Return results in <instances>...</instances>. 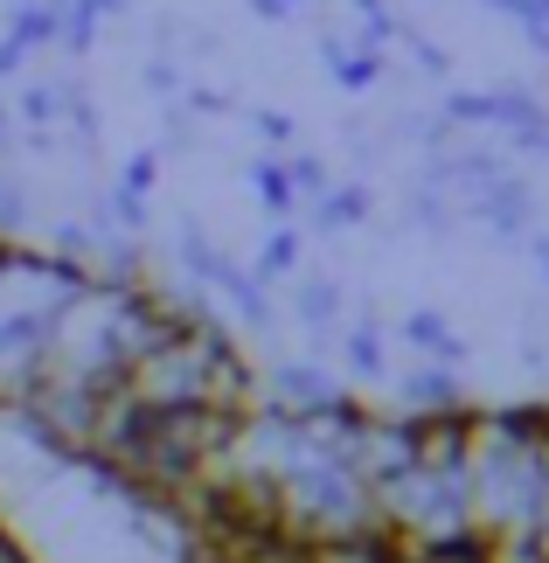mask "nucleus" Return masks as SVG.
<instances>
[{"label":"nucleus","instance_id":"f257e3e1","mask_svg":"<svg viewBox=\"0 0 549 563\" xmlns=\"http://www.w3.org/2000/svg\"><path fill=\"white\" fill-rule=\"evenodd\" d=\"M355 389L341 383V369L327 355H278L272 369H257V404L285 410V418H327L341 410Z\"/></svg>","mask_w":549,"mask_h":563},{"label":"nucleus","instance_id":"423d86ee","mask_svg":"<svg viewBox=\"0 0 549 563\" xmlns=\"http://www.w3.org/2000/svg\"><path fill=\"white\" fill-rule=\"evenodd\" d=\"M320 56H327V70H334L341 91H369V84H383V70H389L383 49H362L355 35H327Z\"/></svg>","mask_w":549,"mask_h":563},{"label":"nucleus","instance_id":"dca6fc26","mask_svg":"<svg viewBox=\"0 0 549 563\" xmlns=\"http://www.w3.org/2000/svg\"><path fill=\"white\" fill-rule=\"evenodd\" d=\"M14 8H35V0H14Z\"/></svg>","mask_w":549,"mask_h":563},{"label":"nucleus","instance_id":"0eeeda50","mask_svg":"<svg viewBox=\"0 0 549 563\" xmlns=\"http://www.w3.org/2000/svg\"><path fill=\"white\" fill-rule=\"evenodd\" d=\"M369 216H376V195H369V181H334L314 202V223L327 230V236H341V230H362Z\"/></svg>","mask_w":549,"mask_h":563},{"label":"nucleus","instance_id":"6e6552de","mask_svg":"<svg viewBox=\"0 0 549 563\" xmlns=\"http://www.w3.org/2000/svg\"><path fill=\"white\" fill-rule=\"evenodd\" d=\"M251 195L272 209V223H293V209H299V195H293V175H285V154H265V161H251Z\"/></svg>","mask_w":549,"mask_h":563},{"label":"nucleus","instance_id":"2eb2a0df","mask_svg":"<svg viewBox=\"0 0 549 563\" xmlns=\"http://www.w3.org/2000/svg\"><path fill=\"white\" fill-rule=\"evenodd\" d=\"M536 265H542V278H549V236H536Z\"/></svg>","mask_w":549,"mask_h":563},{"label":"nucleus","instance_id":"f03ea898","mask_svg":"<svg viewBox=\"0 0 549 563\" xmlns=\"http://www.w3.org/2000/svg\"><path fill=\"white\" fill-rule=\"evenodd\" d=\"M397 410L404 418H452V410H466V383H459V369L417 362L397 376Z\"/></svg>","mask_w":549,"mask_h":563},{"label":"nucleus","instance_id":"9b49d317","mask_svg":"<svg viewBox=\"0 0 549 563\" xmlns=\"http://www.w3.org/2000/svg\"><path fill=\"white\" fill-rule=\"evenodd\" d=\"M0 563H42V556H35V543L8 522V515H0Z\"/></svg>","mask_w":549,"mask_h":563},{"label":"nucleus","instance_id":"39448f33","mask_svg":"<svg viewBox=\"0 0 549 563\" xmlns=\"http://www.w3.org/2000/svg\"><path fill=\"white\" fill-rule=\"evenodd\" d=\"M397 334L417 349V362H438V369H466V341L452 334V320H446V313L417 307V313H404V328H397Z\"/></svg>","mask_w":549,"mask_h":563},{"label":"nucleus","instance_id":"9d476101","mask_svg":"<svg viewBox=\"0 0 549 563\" xmlns=\"http://www.w3.org/2000/svg\"><path fill=\"white\" fill-rule=\"evenodd\" d=\"M153 181H161V154H153V146H140V154L125 161V175H119L112 188H119V195H133V202H146Z\"/></svg>","mask_w":549,"mask_h":563},{"label":"nucleus","instance_id":"7ed1b4c3","mask_svg":"<svg viewBox=\"0 0 549 563\" xmlns=\"http://www.w3.org/2000/svg\"><path fill=\"white\" fill-rule=\"evenodd\" d=\"M334 349H341V383H389V341L376 320H348V328L334 334Z\"/></svg>","mask_w":549,"mask_h":563},{"label":"nucleus","instance_id":"f8f14e48","mask_svg":"<svg viewBox=\"0 0 549 563\" xmlns=\"http://www.w3.org/2000/svg\"><path fill=\"white\" fill-rule=\"evenodd\" d=\"M251 125H257V140H265L272 154H285V146H293V119H285V112H257Z\"/></svg>","mask_w":549,"mask_h":563},{"label":"nucleus","instance_id":"20e7f679","mask_svg":"<svg viewBox=\"0 0 549 563\" xmlns=\"http://www.w3.org/2000/svg\"><path fill=\"white\" fill-rule=\"evenodd\" d=\"M285 313H293L314 341H334L348 328V299H341L334 278H293V307H285Z\"/></svg>","mask_w":549,"mask_h":563},{"label":"nucleus","instance_id":"1a4fd4ad","mask_svg":"<svg viewBox=\"0 0 549 563\" xmlns=\"http://www.w3.org/2000/svg\"><path fill=\"white\" fill-rule=\"evenodd\" d=\"M293 272H299V230L278 223L265 236V251L251 257V278H257V286H293Z\"/></svg>","mask_w":549,"mask_h":563},{"label":"nucleus","instance_id":"4468645a","mask_svg":"<svg viewBox=\"0 0 549 563\" xmlns=\"http://www.w3.org/2000/svg\"><path fill=\"white\" fill-rule=\"evenodd\" d=\"M487 8H501V14H515V21H521V8H529V0H487Z\"/></svg>","mask_w":549,"mask_h":563},{"label":"nucleus","instance_id":"ddd939ff","mask_svg":"<svg viewBox=\"0 0 549 563\" xmlns=\"http://www.w3.org/2000/svg\"><path fill=\"white\" fill-rule=\"evenodd\" d=\"M14 140H21V125H14V112H8V104H0V167L14 161Z\"/></svg>","mask_w":549,"mask_h":563}]
</instances>
